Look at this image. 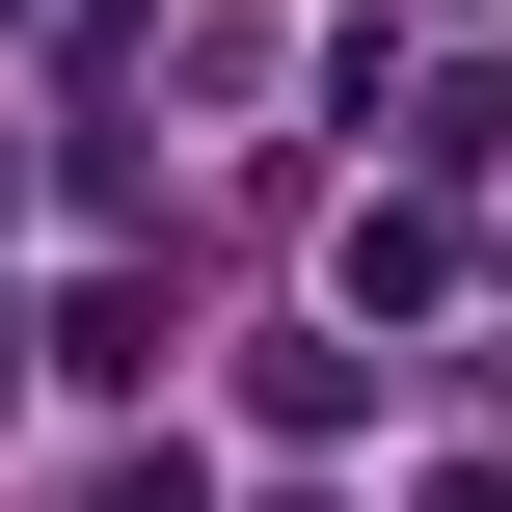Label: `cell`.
Masks as SVG:
<instances>
[{
    "label": "cell",
    "instance_id": "6da1fadb",
    "mask_svg": "<svg viewBox=\"0 0 512 512\" xmlns=\"http://www.w3.org/2000/svg\"><path fill=\"white\" fill-rule=\"evenodd\" d=\"M27 378H81V405H135V378H162V270L108 243V270H81L54 324H27Z\"/></svg>",
    "mask_w": 512,
    "mask_h": 512
},
{
    "label": "cell",
    "instance_id": "7a4b0ae2",
    "mask_svg": "<svg viewBox=\"0 0 512 512\" xmlns=\"http://www.w3.org/2000/svg\"><path fill=\"white\" fill-rule=\"evenodd\" d=\"M432 297H459V216L378 189V216H351V324H432Z\"/></svg>",
    "mask_w": 512,
    "mask_h": 512
},
{
    "label": "cell",
    "instance_id": "3957f363",
    "mask_svg": "<svg viewBox=\"0 0 512 512\" xmlns=\"http://www.w3.org/2000/svg\"><path fill=\"white\" fill-rule=\"evenodd\" d=\"M243 405H270V432H351V405H378V324H270Z\"/></svg>",
    "mask_w": 512,
    "mask_h": 512
},
{
    "label": "cell",
    "instance_id": "277c9868",
    "mask_svg": "<svg viewBox=\"0 0 512 512\" xmlns=\"http://www.w3.org/2000/svg\"><path fill=\"white\" fill-rule=\"evenodd\" d=\"M81 512H216V486H189V459H108V486H81Z\"/></svg>",
    "mask_w": 512,
    "mask_h": 512
},
{
    "label": "cell",
    "instance_id": "5b68a950",
    "mask_svg": "<svg viewBox=\"0 0 512 512\" xmlns=\"http://www.w3.org/2000/svg\"><path fill=\"white\" fill-rule=\"evenodd\" d=\"M432 512H512V459H459V486H432Z\"/></svg>",
    "mask_w": 512,
    "mask_h": 512
},
{
    "label": "cell",
    "instance_id": "8992f818",
    "mask_svg": "<svg viewBox=\"0 0 512 512\" xmlns=\"http://www.w3.org/2000/svg\"><path fill=\"white\" fill-rule=\"evenodd\" d=\"M0 405H27V297H0Z\"/></svg>",
    "mask_w": 512,
    "mask_h": 512
},
{
    "label": "cell",
    "instance_id": "52a82bcc",
    "mask_svg": "<svg viewBox=\"0 0 512 512\" xmlns=\"http://www.w3.org/2000/svg\"><path fill=\"white\" fill-rule=\"evenodd\" d=\"M0 216H27V135H0Z\"/></svg>",
    "mask_w": 512,
    "mask_h": 512
}]
</instances>
